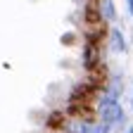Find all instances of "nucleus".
<instances>
[{"label": "nucleus", "instance_id": "6", "mask_svg": "<svg viewBox=\"0 0 133 133\" xmlns=\"http://www.w3.org/2000/svg\"><path fill=\"white\" fill-rule=\"evenodd\" d=\"M128 133H133V131H128Z\"/></svg>", "mask_w": 133, "mask_h": 133}, {"label": "nucleus", "instance_id": "5", "mask_svg": "<svg viewBox=\"0 0 133 133\" xmlns=\"http://www.w3.org/2000/svg\"><path fill=\"white\" fill-rule=\"evenodd\" d=\"M128 7H131V14H133V0H128Z\"/></svg>", "mask_w": 133, "mask_h": 133}, {"label": "nucleus", "instance_id": "1", "mask_svg": "<svg viewBox=\"0 0 133 133\" xmlns=\"http://www.w3.org/2000/svg\"><path fill=\"white\" fill-rule=\"evenodd\" d=\"M62 124H64V112H52L48 116V121H45L48 128H59Z\"/></svg>", "mask_w": 133, "mask_h": 133}, {"label": "nucleus", "instance_id": "2", "mask_svg": "<svg viewBox=\"0 0 133 133\" xmlns=\"http://www.w3.org/2000/svg\"><path fill=\"white\" fill-rule=\"evenodd\" d=\"M100 17H107L109 22H114V5H112V0H102V3H100Z\"/></svg>", "mask_w": 133, "mask_h": 133}, {"label": "nucleus", "instance_id": "4", "mask_svg": "<svg viewBox=\"0 0 133 133\" xmlns=\"http://www.w3.org/2000/svg\"><path fill=\"white\" fill-rule=\"evenodd\" d=\"M86 19H88L90 24H97V22H102V17H100L93 7H88V10H86Z\"/></svg>", "mask_w": 133, "mask_h": 133}, {"label": "nucleus", "instance_id": "3", "mask_svg": "<svg viewBox=\"0 0 133 133\" xmlns=\"http://www.w3.org/2000/svg\"><path fill=\"white\" fill-rule=\"evenodd\" d=\"M112 41H114V50H124V38H121V33L119 31H112Z\"/></svg>", "mask_w": 133, "mask_h": 133}]
</instances>
